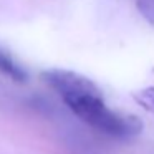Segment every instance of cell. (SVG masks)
I'll return each mask as SVG.
<instances>
[{
	"label": "cell",
	"instance_id": "2",
	"mask_svg": "<svg viewBox=\"0 0 154 154\" xmlns=\"http://www.w3.org/2000/svg\"><path fill=\"white\" fill-rule=\"evenodd\" d=\"M42 80L55 90L66 101L71 98H80L86 94H101V90L83 75L70 70H47L42 73Z\"/></svg>",
	"mask_w": 154,
	"mask_h": 154
},
{
	"label": "cell",
	"instance_id": "3",
	"mask_svg": "<svg viewBox=\"0 0 154 154\" xmlns=\"http://www.w3.org/2000/svg\"><path fill=\"white\" fill-rule=\"evenodd\" d=\"M0 71L7 75L8 78H12L14 81H17V83H25L28 78L27 71L14 60V57L10 53H7L4 50H0Z\"/></svg>",
	"mask_w": 154,
	"mask_h": 154
},
{
	"label": "cell",
	"instance_id": "1",
	"mask_svg": "<svg viewBox=\"0 0 154 154\" xmlns=\"http://www.w3.org/2000/svg\"><path fill=\"white\" fill-rule=\"evenodd\" d=\"M68 108L91 128L113 137H131L141 133L143 123L137 116L121 114L109 109L103 94H86L65 101Z\"/></svg>",
	"mask_w": 154,
	"mask_h": 154
},
{
	"label": "cell",
	"instance_id": "4",
	"mask_svg": "<svg viewBox=\"0 0 154 154\" xmlns=\"http://www.w3.org/2000/svg\"><path fill=\"white\" fill-rule=\"evenodd\" d=\"M133 98L136 100L137 104H141L147 113L154 116V86H147L136 91V93H133Z\"/></svg>",
	"mask_w": 154,
	"mask_h": 154
}]
</instances>
